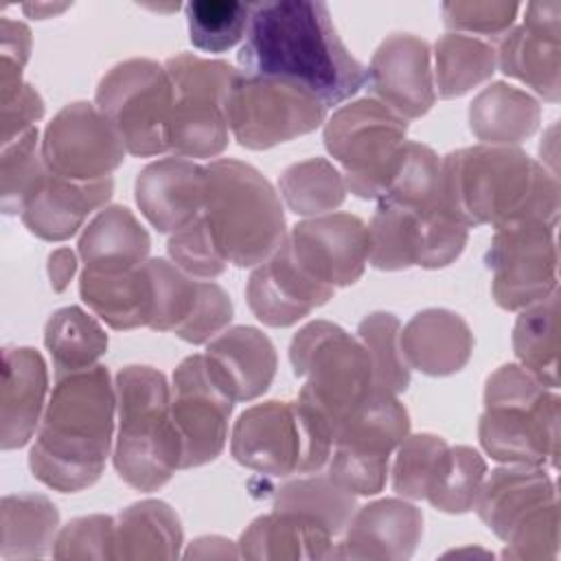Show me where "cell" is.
<instances>
[{
    "label": "cell",
    "mask_w": 561,
    "mask_h": 561,
    "mask_svg": "<svg viewBox=\"0 0 561 561\" xmlns=\"http://www.w3.org/2000/svg\"><path fill=\"white\" fill-rule=\"evenodd\" d=\"M237 59L241 72L289 81L327 107L366 85V66L340 39L324 2L250 4V24Z\"/></svg>",
    "instance_id": "obj_1"
},
{
    "label": "cell",
    "mask_w": 561,
    "mask_h": 561,
    "mask_svg": "<svg viewBox=\"0 0 561 561\" xmlns=\"http://www.w3.org/2000/svg\"><path fill=\"white\" fill-rule=\"evenodd\" d=\"M443 206L467 228L559 224V178L519 147L473 145L440 160Z\"/></svg>",
    "instance_id": "obj_2"
},
{
    "label": "cell",
    "mask_w": 561,
    "mask_h": 561,
    "mask_svg": "<svg viewBox=\"0 0 561 561\" xmlns=\"http://www.w3.org/2000/svg\"><path fill=\"white\" fill-rule=\"evenodd\" d=\"M116 388L105 366L57 375L28 454L31 473L61 493L92 486L112 449Z\"/></svg>",
    "instance_id": "obj_3"
},
{
    "label": "cell",
    "mask_w": 561,
    "mask_h": 561,
    "mask_svg": "<svg viewBox=\"0 0 561 561\" xmlns=\"http://www.w3.org/2000/svg\"><path fill=\"white\" fill-rule=\"evenodd\" d=\"M114 469L125 484L151 493L182 469V438L173 421L171 386L151 366H125L114 379Z\"/></svg>",
    "instance_id": "obj_4"
},
{
    "label": "cell",
    "mask_w": 561,
    "mask_h": 561,
    "mask_svg": "<svg viewBox=\"0 0 561 561\" xmlns=\"http://www.w3.org/2000/svg\"><path fill=\"white\" fill-rule=\"evenodd\" d=\"M199 215L219 254L234 267H256L287 237L278 193L259 169L234 158H217L206 164Z\"/></svg>",
    "instance_id": "obj_5"
},
{
    "label": "cell",
    "mask_w": 561,
    "mask_h": 561,
    "mask_svg": "<svg viewBox=\"0 0 561 561\" xmlns=\"http://www.w3.org/2000/svg\"><path fill=\"white\" fill-rule=\"evenodd\" d=\"M559 394L519 364L493 370L478 421L482 449L497 462L557 467Z\"/></svg>",
    "instance_id": "obj_6"
},
{
    "label": "cell",
    "mask_w": 561,
    "mask_h": 561,
    "mask_svg": "<svg viewBox=\"0 0 561 561\" xmlns=\"http://www.w3.org/2000/svg\"><path fill=\"white\" fill-rule=\"evenodd\" d=\"M296 377H305L298 403L331 434L359 408L375 388L366 348L357 337L329 320L305 324L289 344Z\"/></svg>",
    "instance_id": "obj_7"
},
{
    "label": "cell",
    "mask_w": 561,
    "mask_h": 561,
    "mask_svg": "<svg viewBox=\"0 0 561 561\" xmlns=\"http://www.w3.org/2000/svg\"><path fill=\"white\" fill-rule=\"evenodd\" d=\"M327 427L298 401H265L239 414L230 436L232 458L256 473L287 478L316 473L331 456Z\"/></svg>",
    "instance_id": "obj_8"
},
{
    "label": "cell",
    "mask_w": 561,
    "mask_h": 561,
    "mask_svg": "<svg viewBox=\"0 0 561 561\" xmlns=\"http://www.w3.org/2000/svg\"><path fill=\"white\" fill-rule=\"evenodd\" d=\"M408 121L373 96L342 105L324 123L322 140L342 167L346 191L362 199L386 195L405 147Z\"/></svg>",
    "instance_id": "obj_9"
},
{
    "label": "cell",
    "mask_w": 561,
    "mask_h": 561,
    "mask_svg": "<svg viewBox=\"0 0 561 561\" xmlns=\"http://www.w3.org/2000/svg\"><path fill=\"white\" fill-rule=\"evenodd\" d=\"M171 79L169 151L180 158H215L228 147V99L239 75L228 61L191 53L164 61Z\"/></svg>",
    "instance_id": "obj_10"
},
{
    "label": "cell",
    "mask_w": 561,
    "mask_h": 561,
    "mask_svg": "<svg viewBox=\"0 0 561 561\" xmlns=\"http://www.w3.org/2000/svg\"><path fill=\"white\" fill-rule=\"evenodd\" d=\"M94 105L112 123L127 153L149 158L169 151L171 79L164 64L147 57L116 64L99 81Z\"/></svg>",
    "instance_id": "obj_11"
},
{
    "label": "cell",
    "mask_w": 561,
    "mask_h": 561,
    "mask_svg": "<svg viewBox=\"0 0 561 561\" xmlns=\"http://www.w3.org/2000/svg\"><path fill=\"white\" fill-rule=\"evenodd\" d=\"M368 226V263L383 272L408 267L438 270L451 265L465 250L469 228L445 206L414 208L377 199Z\"/></svg>",
    "instance_id": "obj_12"
},
{
    "label": "cell",
    "mask_w": 561,
    "mask_h": 561,
    "mask_svg": "<svg viewBox=\"0 0 561 561\" xmlns=\"http://www.w3.org/2000/svg\"><path fill=\"white\" fill-rule=\"evenodd\" d=\"M327 110L320 99L289 81L239 70L228 99V127L241 147L263 151L318 129Z\"/></svg>",
    "instance_id": "obj_13"
},
{
    "label": "cell",
    "mask_w": 561,
    "mask_h": 561,
    "mask_svg": "<svg viewBox=\"0 0 561 561\" xmlns=\"http://www.w3.org/2000/svg\"><path fill=\"white\" fill-rule=\"evenodd\" d=\"M484 263L493 274L491 291L502 309L522 311L548 298L559 289L557 226L519 221L497 228Z\"/></svg>",
    "instance_id": "obj_14"
},
{
    "label": "cell",
    "mask_w": 561,
    "mask_h": 561,
    "mask_svg": "<svg viewBox=\"0 0 561 561\" xmlns=\"http://www.w3.org/2000/svg\"><path fill=\"white\" fill-rule=\"evenodd\" d=\"M232 408L228 383L204 353L180 362L173 373L171 410L182 438V469L213 462L224 451Z\"/></svg>",
    "instance_id": "obj_15"
},
{
    "label": "cell",
    "mask_w": 561,
    "mask_h": 561,
    "mask_svg": "<svg viewBox=\"0 0 561 561\" xmlns=\"http://www.w3.org/2000/svg\"><path fill=\"white\" fill-rule=\"evenodd\" d=\"M125 145L101 110L88 101L64 105L44 129L42 160L48 171L77 180H105L125 160Z\"/></svg>",
    "instance_id": "obj_16"
},
{
    "label": "cell",
    "mask_w": 561,
    "mask_h": 561,
    "mask_svg": "<svg viewBox=\"0 0 561 561\" xmlns=\"http://www.w3.org/2000/svg\"><path fill=\"white\" fill-rule=\"evenodd\" d=\"M296 261L329 287H348L368 263V226L351 213H327L298 221L287 232Z\"/></svg>",
    "instance_id": "obj_17"
},
{
    "label": "cell",
    "mask_w": 561,
    "mask_h": 561,
    "mask_svg": "<svg viewBox=\"0 0 561 561\" xmlns=\"http://www.w3.org/2000/svg\"><path fill=\"white\" fill-rule=\"evenodd\" d=\"M495 59L506 77L519 79L539 96H561V2H528L524 22L500 37Z\"/></svg>",
    "instance_id": "obj_18"
},
{
    "label": "cell",
    "mask_w": 561,
    "mask_h": 561,
    "mask_svg": "<svg viewBox=\"0 0 561 561\" xmlns=\"http://www.w3.org/2000/svg\"><path fill=\"white\" fill-rule=\"evenodd\" d=\"M366 85L373 99L401 118L425 116L436 101L430 44L412 33L388 35L373 53Z\"/></svg>",
    "instance_id": "obj_19"
},
{
    "label": "cell",
    "mask_w": 561,
    "mask_h": 561,
    "mask_svg": "<svg viewBox=\"0 0 561 561\" xmlns=\"http://www.w3.org/2000/svg\"><path fill=\"white\" fill-rule=\"evenodd\" d=\"M335 289L313 278L291 254L287 239L248 278L250 311L265 327H291L333 298Z\"/></svg>",
    "instance_id": "obj_20"
},
{
    "label": "cell",
    "mask_w": 561,
    "mask_h": 561,
    "mask_svg": "<svg viewBox=\"0 0 561 561\" xmlns=\"http://www.w3.org/2000/svg\"><path fill=\"white\" fill-rule=\"evenodd\" d=\"M423 537V513L405 497H383L357 508L335 543L333 559L405 561Z\"/></svg>",
    "instance_id": "obj_21"
},
{
    "label": "cell",
    "mask_w": 561,
    "mask_h": 561,
    "mask_svg": "<svg viewBox=\"0 0 561 561\" xmlns=\"http://www.w3.org/2000/svg\"><path fill=\"white\" fill-rule=\"evenodd\" d=\"M112 191V178L77 182L44 167L22 204L20 219L31 234L44 241H66L79 232L90 213L107 204Z\"/></svg>",
    "instance_id": "obj_22"
},
{
    "label": "cell",
    "mask_w": 561,
    "mask_h": 561,
    "mask_svg": "<svg viewBox=\"0 0 561 561\" xmlns=\"http://www.w3.org/2000/svg\"><path fill=\"white\" fill-rule=\"evenodd\" d=\"M204 188L206 167L191 158L169 156L149 162L138 173L134 197L158 232L173 234L202 213Z\"/></svg>",
    "instance_id": "obj_23"
},
{
    "label": "cell",
    "mask_w": 561,
    "mask_h": 561,
    "mask_svg": "<svg viewBox=\"0 0 561 561\" xmlns=\"http://www.w3.org/2000/svg\"><path fill=\"white\" fill-rule=\"evenodd\" d=\"M48 392V370L39 351L7 346L0 383V447H24L39 427Z\"/></svg>",
    "instance_id": "obj_24"
},
{
    "label": "cell",
    "mask_w": 561,
    "mask_h": 561,
    "mask_svg": "<svg viewBox=\"0 0 561 561\" xmlns=\"http://www.w3.org/2000/svg\"><path fill=\"white\" fill-rule=\"evenodd\" d=\"M557 502V484L546 467L506 465L491 471L476 497L478 517L506 541L541 506Z\"/></svg>",
    "instance_id": "obj_25"
},
{
    "label": "cell",
    "mask_w": 561,
    "mask_h": 561,
    "mask_svg": "<svg viewBox=\"0 0 561 561\" xmlns=\"http://www.w3.org/2000/svg\"><path fill=\"white\" fill-rule=\"evenodd\" d=\"M399 340L408 366L430 377L462 370L473 353V333L467 320L443 307L414 313L401 329Z\"/></svg>",
    "instance_id": "obj_26"
},
{
    "label": "cell",
    "mask_w": 561,
    "mask_h": 561,
    "mask_svg": "<svg viewBox=\"0 0 561 561\" xmlns=\"http://www.w3.org/2000/svg\"><path fill=\"white\" fill-rule=\"evenodd\" d=\"M204 355L215 364L234 401L261 397L272 386L278 366L272 340L248 324L224 329L206 344Z\"/></svg>",
    "instance_id": "obj_27"
},
{
    "label": "cell",
    "mask_w": 561,
    "mask_h": 561,
    "mask_svg": "<svg viewBox=\"0 0 561 561\" xmlns=\"http://www.w3.org/2000/svg\"><path fill=\"white\" fill-rule=\"evenodd\" d=\"M333 535L316 519L294 511L256 517L239 539L243 559H333Z\"/></svg>",
    "instance_id": "obj_28"
},
{
    "label": "cell",
    "mask_w": 561,
    "mask_h": 561,
    "mask_svg": "<svg viewBox=\"0 0 561 561\" xmlns=\"http://www.w3.org/2000/svg\"><path fill=\"white\" fill-rule=\"evenodd\" d=\"M147 263V261H145ZM145 263L134 270H85L79 278L81 300L116 331L149 327L151 287Z\"/></svg>",
    "instance_id": "obj_29"
},
{
    "label": "cell",
    "mask_w": 561,
    "mask_h": 561,
    "mask_svg": "<svg viewBox=\"0 0 561 561\" xmlns=\"http://www.w3.org/2000/svg\"><path fill=\"white\" fill-rule=\"evenodd\" d=\"M541 121V107L533 94L495 81L469 103V129L482 145L515 147L530 138Z\"/></svg>",
    "instance_id": "obj_30"
},
{
    "label": "cell",
    "mask_w": 561,
    "mask_h": 561,
    "mask_svg": "<svg viewBox=\"0 0 561 561\" xmlns=\"http://www.w3.org/2000/svg\"><path fill=\"white\" fill-rule=\"evenodd\" d=\"M85 270H134L149 259L151 239L127 206L103 208L77 243Z\"/></svg>",
    "instance_id": "obj_31"
},
{
    "label": "cell",
    "mask_w": 561,
    "mask_h": 561,
    "mask_svg": "<svg viewBox=\"0 0 561 561\" xmlns=\"http://www.w3.org/2000/svg\"><path fill=\"white\" fill-rule=\"evenodd\" d=\"M410 432V414L397 394L373 388L359 408L337 427L333 447L366 458L390 460V454Z\"/></svg>",
    "instance_id": "obj_32"
},
{
    "label": "cell",
    "mask_w": 561,
    "mask_h": 561,
    "mask_svg": "<svg viewBox=\"0 0 561 561\" xmlns=\"http://www.w3.org/2000/svg\"><path fill=\"white\" fill-rule=\"evenodd\" d=\"M114 526V559L160 561L180 557L182 524L162 500H142L123 508Z\"/></svg>",
    "instance_id": "obj_33"
},
{
    "label": "cell",
    "mask_w": 561,
    "mask_h": 561,
    "mask_svg": "<svg viewBox=\"0 0 561 561\" xmlns=\"http://www.w3.org/2000/svg\"><path fill=\"white\" fill-rule=\"evenodd\" d=\"M59 511L39 493L4 495L0 502V557L39 559L53 552Z\"/></svg>",
    "instance_id": "obj_34"
},
{
    "label": "cell",
    "mask_w": 561,
    "mask_h": 561,
    "mask_svg": "<svg viewBox=\"0 0 561 561\" xmlns=\"http://www.w3.org/2000/svg\"><path fill=\"white\" fill-rule=\"evenodd\" d=\"M559 289L519 311L513 327V351L543 386L559 388Z\"/></svg>",
    "instance_id": "obj_35"
},
{
    "label": "cell",
    "mask_w": 561,
    "mask_h": 561,
    "mask_svg": "<svg viewBox=\"0 0 561 561\" xmlns=\"http://www.w3.org/2000/svg\"><path fill=\"white\" fill-rule=\"evenodd\" d=\"M495 48L473 35L447 33L434 44V88L438 99H458L495 72Z\"/></svg>",
    "instance_id": "obj_36"
},
{
    "label": "cell",
    "mask_w": 561,
    "mask_h": 561,
    "mask_svg": "<svg viewBox=\"0 0 561 561\" xmlns=\"http://www.w3.org/2000/svg\"><path fill=\"white\" fill-rule=\"evenodd\" d=\"M44 344L53 357L57 375L94 366L107 351V333L81 307L57 309L44 327Z\"/></svg>",
    "instance_id": "obj_37"
},
{
    "label": "cell",
    "mask_w": 561,
    "mask_h": 561,
    "mask_svg": "<svg viewBox=\"0 0 561 561\" xmlns=\"http://www.w3.org/2000/svg\"><path fill=\"white\" fill-rule=\"evenodd\" d=\"M274 508L307 515L322 524L333 537L344 533L346 524L357 511L355 495L340 486L329 473L318 471L309 478H298L276 489Z\"/></svg>",
    "instance_id": "obj_38"
},
{
    "label": "cell",
    "mask_w": 561,
    "mask_h": 561,
    "mask_svg": "<svg viewBox=\"0 0 561 561\" xmlns=\"http://www.w3.org/2000/svg\"><path fill=\"white\" fill-rule=\"evenodd\" d=\"M278 191L287 208L302 217L327 215L342 206L346 197L342 171L327 158L289 164L278 178Z\"/></svg>",
    "instance_id": "obj_39"
},
{
    "label": "cell",
    "mask_w": 561,
    "mask_h": 561,
    "mask_svg": "<svg viewBox=\"0 0 561 561\" xmlns=\"http://www.w3.org/2000/svg\"><path fill=\"white\" fill-rule=\"evenodd\" d=\"M145 267L151 287L149 329L173 331L178 335L199 305L204 280H197L167 259H147Z\"/></svg>",
    "instance_id": "obj_40"
},
{
    "label": "cell",
    "mask_w": 561,
    "mask_h": 561,
    "mask_svg": "<svg viewBox=\"0 0 561 561\" xmlns=\"http://www.w3.org/2000/svg\"><path fill=\"white\" fill-rule=\"evenodd\" d=\"M486 476L484 458L467 445L447 447L425 500L443 513L460 515L473 508Z\"/></svg>",
    "instance_id": "obj_41"
},
{
    "label": "cell",
    "mask_w": 561,
    "mask_h": 561,
    "mask_svg": "<svg viewBox=\"0 0 561 561\" xmlns=\"http://www.w3.org/2000/svg\"><path fill=\"white\" fill-rule=\"evenodd\" d=\"M401 322L394 313L373 311L357 324V340L368 353L373 381L392 394L410 386V366L401 351Z\"/></svg>",
    "instance_id": "obj_42"
},
{
    "label": "cell",
    "mask_w": 561,
    "mask_h": 561,
    "mask_svg": "<svg viewBox=\"0 0 561 561\" xmlns=\"http://www.w3.org/2000/svg\"><path fill=\"white\" fill-rule=\"evenodd\" d=\"M188 39L206 53H224L237 46L250 24V4L228 0H193L184 7Z\"/></svg>",
    "instance_id": "obj_43"
},
{
    "label": "cell",
    "mask_w": 561,
    "mask_h": 561,
    "mask_svg": "<svg viewBox=\"0 0 561 561\" xmlns=\"http://www.w3.org/2000/svg\"><path fill=\"white\" fill-rule=\"evenodd\" d=\"M383 197L414 208L443 206L440 158L436 156V151L423 142L408 140Z\"/></svg>",
    "instance_id": "obj_44"
},
{
    "label": "cell",
    "mask_w": 561,
    "mask_h": 561,
    "mask_svg": "<svg viewBox=\"0 0 561 561\" xmlns=\"http://www.w3.org/2000/svg\"><path fill=\"white\" fill-rule=\"evenodd\" d=\"M42 140L37 127H31L15 140L2 145L0 153V206L4 215H18L22 204L44 171Z\"/></svg>",
    "instance_id": "obj_45"
},
{
    "label": "cell",
    "mask_w": 561,
    "mask_h": 561,
    "mask_svg": "<svg viewBox=\"0 0 561 561\" xmlns=\"http://www.w3.org/2000/svg\"><path fill=\"white\" fill-rule=\"evenodd\" d=\"M447 447L445 438L436 434H408L399 443L392 465L394 493L405 500H425Z\"/></svg>",
    "instance_id": "obj_46"
},
{
    "label": "cell",
    "mask_w": 561,
    "mask_h": 561,
    "mask_svg": "<svg viewBox=\"0 0 561 561\" xmlns=\"http://www.w3.org/2000/svg\"><path fill=\"white\" fill-rule=\"evenodd\" d=\"M167 252L180 270L195 278H215L224 274L228 265L219 254L202 215L169 237Z\"/></svg>",
    "instance_id": "obj_47"
},
{
    "label": "cell",
    "mask_w": 561,
    "mask_h": 561,
    "mask_svg": "<svg viewBox=\"0 0 561 561\" xmlns=\"http://www.w3.org/2000/svg\"><path fill=\"white\" fill-rule=\"evenodd\" d=\"M114 526L110 515H85L68 522L55 537V559H114Z\"/></svg>",
    "instance_id": "obj_48"
},
{
    "label": "cell",
    "mask_w": 561,
    "mask_h": 561,
    "mask_svg": "<svg viewBox=\"0 0 561 561\" xmlns=\"http://www.w3.org/2000/svg\"><path fill=\"white\" fill-rule=\"evenodd\" d=\"M504 543V559L552 561L559 552V500L535 511Z\"/></svg>",
    "instance_id": "obj_49"
},
{
    "label": "cell",
    "mask_w": 561,
    "mask_h": 561,
    "mask_svg": "<svg viewBox=\"0 0 561 561\" xmlns=\"http://www.w3.org/2000/svg\"><path fill=\"white\" fill-rule=\"evenodd\" d=\"M440 9L447 28L500 39L515 22L519 4L506 0H451L443 2Z\"/></svg>",
    "instance_id": "obj_50"
},
{
    "label": "cell",
    "mask_w": 561,
    "mask_h": 561,
    "mask_svg": "<svg viewBox=\"0 0 561 561\" xmlns=\"http://www.w3.org/2000/svg\"><path fill=\"white\" fill-rule=\"evenodd\" d=\"M390 460L366 458L333 447L329 456V476L353 495H377L386 486Z\"/></svg>",
    "instance_id": "obj_51"
},
{
    "label": "cell",
    "mask_w": 561,
    "mask_h": 561,
    "mask_svg": "<svg viewBox=\"0 0 561 561\" xmlns=\"http://www.w3.org/2000/svg\"><path fill=\"white\" fill-rule=\"evenodd\" d=\"M0 110H2L0 140L2 145H7L18 136H22L24 131H28L31 127H35V123L44 116V101L33 85L24 83L9 96L0 99Z\"/></svg>",
    "instance_id": "obj_52"
},
{
    "label": "cell",
    "mask_w": 561,
    "mask_h": 561,
    "mask_svg": "<svg viewBox=\"0 0 561 561\" xmlns=\"http://www.w3.org/2000/svg\"><path fill=\"white\" fill-rule=\"evenodd\" d=\"M0 53L2 61L24 68L31 55V31L22 22L9 18L0 20Z\"/></svg>",
    "instance_id": "obj_53"
},
{
    "label": "cell",
    "mask_w": 561,
    "mask_h": 561,
    "mask_svg": "<svg viewBox=\"0 0 561 561\" xmlns=\"http://www.w3.org/2000/svg\"><path fill=\"white\" fill-rule=\"evenodd\" d=\"M77 272V256L70 248H57L48 256V278L55 291H64Z\"/></svg>",
    "instance_id": "obj_54"
},
{
    "label": "cell",
    "mask_w": 561,
    "mask_h": 561,
    "mask_svg": "<svg viewBox=\"0 0 561 561\" xmlns=\"http://www.w3.org/2000/svg\"><path fill=\"white\" fill-rule=\"evenodd\" d=\"M226 539L224 537H202V539H195L193 546L186 550L184 557H230L226 550H217L219 543H224Z\"/></svg>",
    "instance_id": "obj_55"
}]
</instances>
